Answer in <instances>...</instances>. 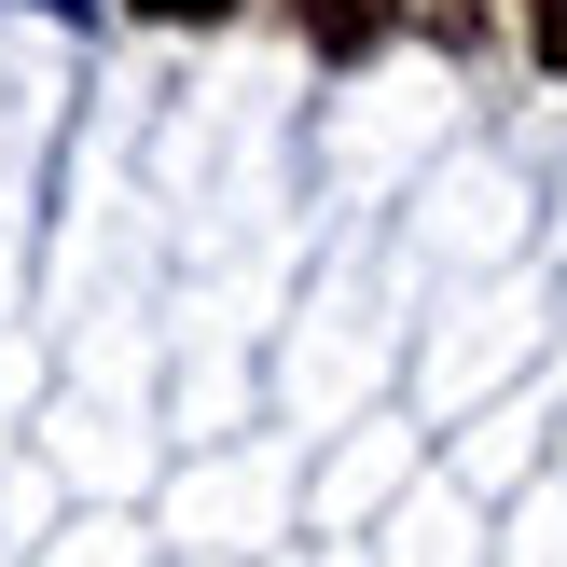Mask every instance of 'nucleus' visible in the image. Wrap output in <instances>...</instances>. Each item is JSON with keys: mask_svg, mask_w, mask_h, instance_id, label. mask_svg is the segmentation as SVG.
<instances>
[{"mask_svg": "<svg viewBox=\"0 0 567 567\" xmlns=\"http://www.w3.org/2000/svg\"><path fill=\"white\" fill-rule=\"evenodd\" d=\"M153 28H208V14H236V0H138Z\"/></svg>", "mask_w": 567, "mask_h": 567, "instance_id": "7ed1b4c3", "label": "nucleus"}, {"mask_svg": "<svg viewBox=\"0 0 567 567\" xmlns=\"http://www.w3.org/2000/svg\"><path fill=\"white\" fill-rule=\"evenodd\" d=\"M55 14H70V0H55Z\"/></svg>", "mask_w": 567, "mask_h": 567, "instance_id": "20e7f679", "label": "nucleus"}, {"mask_svg": "<svg viewBox=\"0 0 567 567\" xmlns=\"http://www.w3.org/2000/svg\"><path fill=\"white\" fill-rule=\"evenodd\" d=\"M402 28V0H305V42L319 55H360V42H388Z\"/></svg>", "mask_w": 567, "mask_h": 567, "instance_id": "f257e3e1", "label": "nucleus"}, {"mask_svg": "<svg viewBox=\"0 0 567 567\" xmlns=\"http://www.w3.org/2000/svg\"><path fill=\"white\" fill-rule=\"evenodd\" d=\"M526 42H540V70L567 83V0H526Z\"/></svg>", "mask_w": 567, "mask_h": 567, "instance_id": "f03ea898", "label": "nucleus"}]
</instances>
